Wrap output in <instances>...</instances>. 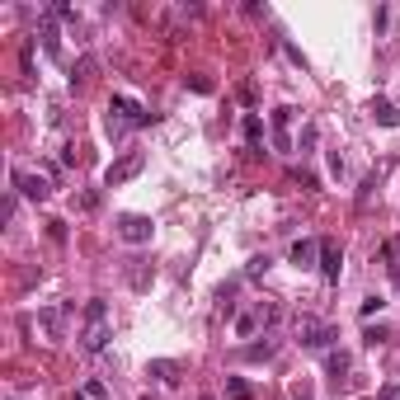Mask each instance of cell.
<instances>
[{
	"instance_id": "6",
	"label": "cell",
	"mask_w": 400,
	"mask_h": 400,
	"mask_svg": "<svg viewBox=\"0 0 400 400\" xmlns=\"http://www.w3.org/2000/svg\"><path fill=\"white\" fill-rule=\"evenodd\" d=\"M76 316V302H57V306H47V311H38L42 330H47V339H66V320Z\"/></svg>"
},
{
	"instance_id": "21",
	"label": "cell",
	"mask_w": 400,
	"mask_h": 400,
	"mask_svg": "<svg viewBox=\"0 0 400 400\" xmlns=\"http://www.w3.org/2000/svg\"><path fill=\"white\" fill-rule=\"evenodd\" d=\"M377 400H400V382H386V386L377 391Z\"/></svg>"
},
{
	"instance_id": "7",
	"label": "cell",
	"mask_w": 400,
	"mask_h": 400,
	"mask_svg": "<svg viewBox=\"0 0 400 400\" xmlns=\"http://www.w3.org/2000/svg\"><path fill=\"white\" fill-rule=\"evenodd\" d=\"M151 231H156V222H151V217H142V212L118 217V236L127 240V245H146V240H151Z\"/></svg>"
},
{
	"instance_id": "5",
	"label": "cell",
	"mask_w": 400,
	"mask_h": 400,
	"mask_svg": "<svg viewBox=\"0 0 400 400\" xmlns=\"http://www.w3.org/2000/svg\"><path fill=\"white\" fill-rule=\"evenodd\" d=\"M10 184H14V194H24V198H34V202H47V198H52V184H47L42 174H29V170H14V174H10Z\"/></svg>"
},
{
	"instance_id": "1",
	"label": "cell",
	"mask_w": 400,
	"mask_h": 400,
	"mask_svg": "<svg viewBox=\"0 0 400 400\" xmlns=\"http://www.w3.org/2000/svg\"><path fill=\"white\" fill-rule=\"evenodd\" d=\"M114 339V325H109V302L104 297H90L85 302V330H80V349L85 354H104Z\"/></svg>"
},
{
	"instance_id": "24",
	"label": "cell",
	"mask_w": 400,
	"mask_h": 400,
	"mask_svg": "<svg viewBox=\"0 0 400 400\" xmlns=\"http://www.w3.org/2000/svg\"><path fill=\"white\" fill-rule=\"evenodd\" d=\"M14 212H19V202H14V194H10V198H5V207H0V217H5V222H14Z\"/></svg>"
},
{
	"instance_id": "12",
	"label": "cell",
	"mask_w": 400,
	"mask_h": 400,
	"mask_svg": "<svg viewBox=\"0 0 400 400\" xmlns=\"http://www.w3.org/2000/svg\"><path fill=\"white\" fill-rule=\"evenodd\" d=\"M174 372H179V362L174 358H156L151 367H146V377H156V382H179Z\"/></svg>"
},
{
	"instance_id": "8",
	"label": "cell",
	"mask_w": 400,
	"mask_h": 400,
	"mask_svg": "<svg viewBox=\"0 0 400 400\" xmlns=\"http://www.w3.org/2000/svg\"><path fill=\"white\" fill-rule=\"evenodd\" d=\"M339 269H344L339 240H320V274H325V282H339Z\"/></svg>"
},
{
	"instance_id": "20",
	"label": "cell",
	"mask_w": 400,
	"mask_h": 400,
	"mask_svg": "<svg viewBox=\"0 0 400 400\" xmlns=\"http://www.w3.org/2000/svg\"><path fill=\"white\" fill-rule=\"evenodd\" d=\"M372 189H377V174H367V179H362V189H358V207H367V198H372Z\"/></svg>"
},
{
	"instance_id": "23",
	"label": "cell",
	"mask_w": 400,
	"mask_h": 400,
	"mask_svg": "<svg viewBox=\"0 0 400 400\" xmlns=\"http://www.w3.org/2000/svg\"><path fill=\"white\" fill-rule=\"evenodd\" d=\"M382 306H386V302H382V297H367V302H362V316H377V311H382Z\"/></svg>"
},
{
	"instance_id": "11",
	"label": "cell",
	"mask_w": 400,
	"mask_h": 400,
	"mask_svg": "<svg viewBox=\"0 0 400 400\" xmlns=\"http://www.w3.org/2000/svg\"><path fill=\"white\" fill-rule=\"evenodd\" d=\"M372 118L382 122V127H400V109L391 99H372Z\"/></svg>"
},
{
	"instance_id": "10",
	"label": "cell",
	"mask_w": 400,
	"mask_h": 400,
	"mask_svg": "<svg viewBox=\"0 0 400 400\" xmlns=\"http://www.w3.org/2000/svg\"><path fill=\"white\" fill-rule=\"evenodd\" d=\"M316 254H320V240H297V245H292V264H297V269H311Z\"/></svg>"
},
{
	"instance_id": "22",
	"label": "cell",
	"mask_w": 400,
	"mask_h": 400,
	"mask_svg": "<svg viewBox=\"0 0 400 400\" xmlns=\"http://www.w3.org/2000/svg\"><path fill=\"white\" fill-rule=\"evenodd\" d=\"M282 52H287V57H292V62H297V66L306 71V57H302V47H292V42H282Z\"/></svg>"
},
{
	"instance_id": "9",
	"label": "cell",
	"mask_w": 400,
	"mask_h": 400,
	"mask_svg": "<svg viewBox=\"0 0 400 400\" xmlns=\"http://www.w3.org/2000/svg\"><path fill=\"white\" fill-rule=\"evenodd\" d=\"M287 127H292V109L282 104V109H274V146H278V151H292V137H287Z\"/></svg>"
},
{
	"instance_id": "25",
	"label": "cell",
	"mask_w": 400,
	"mask_h": 400,
	"mask_svg": "<svg viewBox=\"0 0 400 400\" xmlns=\"http://www.w3.org/2000/svg\"><path fill=\"white\" fill-rule=\"evenodd\" d=\"M85 396H90V400H104V382H85Z\"/></svg>"
},
{
	"instance_id": "2",
	"label": "cell",
	"mask_w": 400,
	"mask_h": 400,
	"mask_svg": "<svg viewBox=\"0 0 400 400\" xmlns=\"http://www.w3.org/2000/svg\"><path fill=\"white\" fill-rule=\"evenodd\" d=\"M146 122H156L151 109H142L137 99H127V94H114V104H109V132L122 137L127 127H146Z\"/></svg>"
},
{
	"instance_id": "17",
	"label": "cell",
	"mask_w": 400,
	"mask_h": 400,
	"mask_svg": "<svg viewBox=\"0 0 400 400\" xmlns=\"http://www.w3.org/2000/svg\"><path fill=\"white\" fill-rule=\"evenodd\" d=\"M386 334H391V330H386V325H367V334H362V344H372V349H377V344H382V339H386Z\"/></svg>"
},
{
	"instance_id": "4",
	"label": "cell",
	"mask_w": 400,
	"mask_h": 400,
	"mask_svg": "<svg viewBox=\"0 0 400 400\" xmlns=\"http://www.w3.org/2000/svg\"><path fill=\"white\" fill-rule=\"evenodd\" d=\"M142 170H146V156H142V151H127L122 160H114V165L104 170V184L118 189V184H127V179H137Z\"/></svg>"
},
{
	"instance_id": "15",
	"label": "cell",
	"mask_w": 400,
	"mask_h": 400,
	"mask_svg": "<svg viewBox=\"0 0 400 400\" xmlns=\"http://www.w3.org/2000/svg\"><path fill=\"white\" fill-rule=\"evenodd\" d=\"M325 367H330V377L339 382V377L349 372V354H330V358H325Z\"/></svg>"
},
{
	"instance_id": "3",
	"label": "cell",
	"mask_w": 400,
	"mask_h": 400,
	"mask_svg": "<svg viewBox=\"0 0 400 400\" xmlns=\"http://www.w3.org/2000/svg\"><path fill=\"white\" fill-rule=\"evenodd\" d=\"M297 334H302V344H306V349H330V344L339 339V330H334V325H325V320H316V316H302V320H297Z\"/></svg>"
},
{
	"instance_id": "14",
	"label": "cell",
	"mask_w": 400,
	"mask_h": 400,
	"mask_svg": "<svg viewBox=\"0 0 400 400\" xmlns=\"http://www.w3.org/2000/svg\"><path fill=\"white\" fill-rule=\"evenodd\" d=\"M226 396H231V400H254V391H250L245 377H226Z\"/></svg>"
},
{
	"instance_id": "19",
	"label": "cell",
	"mask_w": 400,
	"mask_h": 400,
	"mask_svg": "<svg viewBox=\"0 0 400 400\" xmlns=\"http://www.w3.org/2000/svg\"><path fill=\"white\" fill-rule=\"evenodd\" d=\"M245 358H274V344H250V349H245Z\"/></svg>"
},
{
	"instance_id": "13",
	"label": "cell",
	"mask_w": 400,
	"mask_h": 400,
	"mask_svg": "<svg viewBox=\"0 0 400 400\" xmlns=\"http://www.w3.org/2000/svg\"><path fill=\"white\" fill-rule=\"evenodd\" d=\"M240 132H245V142H250V151H254V146H259V137H264V122H259V114H245Z\"/></svg>"
},
{
	"instance_id": "16",
	"label": "cell",
	"mask_w": 400,
	"mask_h": 400,
	"mask_svg": "<svg viewBox=\"0 0 400 400\" xmlns=\"http://www.w3.org/2000/svg\"><path fill=\"white\" fill-rule=\"evenodd\" d=\"M189 90H194V94H212L217 80H212V76H189Z\"/></svg>"
},
{
	"instance_id": "18",
	"label": "cell",
	"mask_w": 400,
	"mask_h": 400,
	"mask_svg": "<svg viewBox=\"0 0 400 400\" xmlns=\"http://www.w3.org/2000/svg\"><path fill=\"white\" fill-rule=\"evenodd\" d=\"M245 274H250V278H259V274H269V254H254V259H250V269H245Z\"/></svg>"
},
{
	"instance_id": "26",
	"label": "cell",
	"mask_w": 400,
	"mask_h": 400,
	"mask_svg": "<svg viewBox=\"0 0 400 400\" xmlns=\"http://www.w3.org/2000/svg\"><path fill=\"white\" fill-rule=\"evenodd\" d=\"M202 400H212V396H202Z\"/></svg>"
}]
</instances>
